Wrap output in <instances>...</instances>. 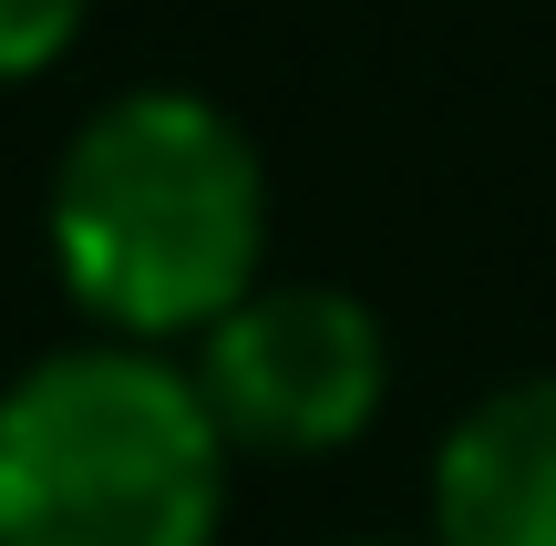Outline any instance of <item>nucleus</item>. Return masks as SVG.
I'll list each match as a JSON object with an SVG mask.
<instances>
[{"instance_id":"f257e3e1","label":"nucleus","mask_w":556,"mask_h":546,"mask_svg":"<svg viewBox=\"0 0 556 546\" xmlns=\"http://www.w3.org/2000/svg\"><path fill=\"white\" fill-rule=\"evenodd\" d=\"M52 268L83 320L155 351L217 330L268 258V165L206 93H114L52 165Z\"/></svg>"},{"instance_id":"f03ea898","label":"nucleus","mask_w":556,"mask_h":546,"mask_svg":"<svg viewBox=\"0 0 556 546\" xmlns=\"http://www.w3.org/2000/svg\"><path fill=\"white\" fill-rule=\"evenodd\" d=\"M227 433L197 371L83 341L0 392V546H217Z\"/></svg>"},{"instance_id":"7ed1b4c3","label":"nucleus","mask_w":556,"mask_h":546,"mask_svg":"<svg viewBox=\"0 0 556 546\" xmlns=\"http://www.w3.org/2000/svg\"><path fill=\"white\" fill-rule=\"evenodd\" d=\"M197 392L217 412L227 454L309 465L371 433L392 392V341L351 289H248L197 351Z\"/></svg>"},{"instance_id":"20e7f679","label":"nucleus","mask_w":556,"mask_h":546,"mask_svg":"<svg viewBox=\"0 0 556 546\" xmlns=\"http://www.w3.org/2000/svg\"><path fill=\"white\" fill-rule=\"evenodd\" d=\"M433 546H556V371L484 392L443 433Z\"/></svg>"},{"instance_id":"39448f33","label":"nucleus","mask_w":556,"mask_h":546,"mask_svg":"<svg viewBox=\"0 0 556 546\" xmlns=\"http://www.w3.org/2000/svg\"><path fill=\"white\" fill-rule=\"evenodd\" d=\"M83 21H93V0H0V82L52 73L83 41Z\"/></svg>"}]
</instances>
